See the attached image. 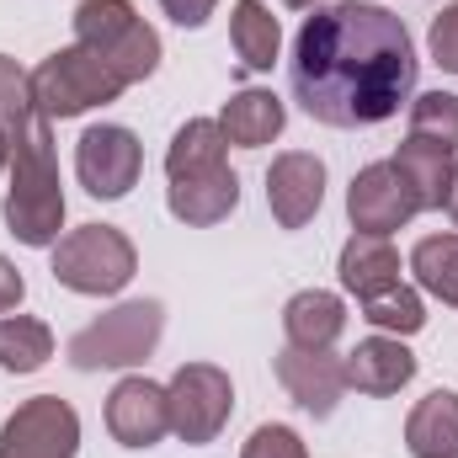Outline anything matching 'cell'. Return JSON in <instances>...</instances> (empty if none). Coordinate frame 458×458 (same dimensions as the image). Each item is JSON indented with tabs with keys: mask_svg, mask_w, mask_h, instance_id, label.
Here are the masks:
<instances>
[{
	"mask_svg": "<svg viewBox=\"0 0 458 458\" xmlns=\"http://www.w3.org/2000/svg\"><path fill=\"white\" fill-rule=\"evenodd\" d=\"M288 86L293 102L326 128L389 123L416 97V43L384 5H326L293 38Z\"/></svg>",
	"mask_w": 458,
	"mask_h": 458,
	"instance_id": "obj_1",
	"label": "cell"
},
{
	"mask_svg": "<svg viewBox=\"0 0 458 458\" xmlns=\"http://www.w3.org/2000/svg\"><path fill=\"white\" fill-rule=\"evenodd\" d=\"M229 139L219 128V117H192L171 133V149H165V176H171V214L192 229H208L234 214L240 203V176L229 171L225 160Z\"/></svg>",
	"mask_w": 458,
	"mask_h": 458,
	"instance_id": "obj_2",
	"label": "cell"
},
{
	"mask_svg": "<svg viewBox=\"0 0 458 458\" xmlns=\"http://www.w3.org/2000/svg\"><path fill=\"white\" fill-rule=\"evenodd\" d=\"M11 155V187H5V229L21 245H59L64 229V187H59V160H54V128L48 117L32 123L27 133L5 139Z\"/></svg>",
	"mask_w": 458,
	"mask_h": 458,
	"instance_id": "obj_3",
	"label": "cell"
},
{
	"mask_svg": "<svg viewBox=\"0 0 458 458\" xmlns=\"http://www.w3.org/2000/svg\"><path fill=\"white\" fill-rule=\"evenodd\" d=\"M165 336V310H160V299H128V304H117L107 315H97L86 331H75L70 346H64V357H70V368H81V373H102V368H133V362H144L155 346Z\"/></svg>",
	"mask_w": 458,
	"mask_h": 458,
	"instance_id": "obj_4",
	"label": "cell"
},
{
	"mask_svg": "<svg viewBox=\"0 0 458 458\" xmlns=\"http://www.w3.org/2000/svg\"><path fill=\"white\" fill-rule=\"evenodd\" d=\"M133 272H139V250L113 225H81L59 234V245H54V283H64L70 293L107 299L133 283Z\"/></svg>",
	"mask_w": 458,
	"mask_h": 458,
	"instance_id": "obj_5",
	"label": "cell"
},
{
	"mask_svg": "<svg viewBox=\"0 0 458 458\" xmlns=\"http://www.w3.org/2000/svg\"><path fill=\"white\" fill-rule=\"evenodd\" d=\"M75 43L91 48V54H102L128 86L149 81L155 64H160V32L128 0H81V11H75Z\"/></svg>",
	"mask_w": 458,
	"mask_h": 458,
	"instance_id": "obj_6",
	"label": "cell"
},
{
	"mask_svg": "<svg viewBox=\"0 0 458 458\" xmlns=\"http://www.w3.org/2000/svg\"><path fill=\"white\" fill-rule=\"evenodd\" d=\"M123 86H128V81L117 75L113 64H107L102 54L81 48V43L48 54V59L32 70V97H38V107H43L48 123H54V117H81V113H91V107H107V102L123 97Z\"/></svg>",
	"mask_w": 458,
	"mask_h": 458,
	"instance_id": "obj_7",
	"label": "cell"
},
{
	"mask_svg": "<svg viewBox=\"0 0 458 458\" xmlns=\"http://www.w3.org/2000/svg\"><path fill=\"white\" fill-rule=\"evenodd\" d=\"M165 405H171V432L182 443L203 448L225 432L229 411H234V384L214 362H182L165 384Z\"/></svg>",
	"mask_w": 458,
	"mask_h": 458,
	"instance_id": "obj_8",
	"label": "cell"
},
{
	"mask_svg": "<svg viewBox=\"0 0 458 458\" xmlns=\"http://www.w3.org/2000/svg\"><path fill=\"white\" fill-rule=\"evenodd\" d=\"M81 454V416L59 394L21 400L0 427V458H75Z\"/></svg>",
	"mask_w": 458,
	"mask_h": 458,
	"instance_id": "obj_9",
	"label": "cell"
},
{
	"mask_svg": "<svg viewBox=\"0 0 458 458\" xmlns=\"http://www.w3.org/2000/svg\"><path fill=\"white\" fill-rule=\"evenodd\" d=\"M139 171H144V144L133 139V128L97 123V128L81 133V144H75V176H81V187L91 198H102V203L128 198L133 182H139Z\"/></svg>",
	"mask_w": 458,
	"mask_h": 458,
	"instance_id": "obj_10",
	"label": "cell"
},
{
	"mask_svg": "<svg viewBox=\"0 0 458 458\" xmlns=\"http://www.w3.org/2000/svg\"><path fill=\"white\" fill-rule=\"evenodd\" d=\"M346 214L357 234H394L421 214V198L416 187L405 182V171L394 160H378V165H362L346 187Z\"/></svg>",
	"mask_w": 458,
	"mask_h": 458,
	"instance_id": "obj_11",
	"label": "cell"
},
{
	"mask_svg": "<svg viewBox=\"0 0 458 458\" xmlns=\"http://www.w3.org/2000/svg\"><path fill=\"white\" fill-rule=\"evenodd\" d=\"M277 384L288 389V400L299 411L326 421V416H336L346 394V357H336L331 346H283L277 352Z\"/></svg>",
	"mask_w": 458,
	"mask_h": 458,
	"instance_id": "obj_12",
	"label": "cell"
},
{
	"mask_svg": "<svg viewBox=\"0 0 458 458\" xmlns=\"http://www.w3.org/2000/svg\"><path fill=\"white\" fill-rule=\"evenodd\" d=\"M326 203V160L310 149H288L267 171V208L283 229H304Z\"/></svg>",
	"mask_w": 458,
	"mask_h": 458,
	"instance_id": "obj_13",
	"label": "cell"
},
{
	"mask_svg": "<svg viewBox=\"0 0 458 458\" xmlns=\"http://www.w3.org/2000/svg\"><path fill=\"white\" fill-rule=\"evenodd\" d=\"M107 432H113L123 448H155L165 432H171V405H165V389L149 384V378H123L113 394H107Z\"/></svg>",
	"mask_w": 458,
	"mask_h": 458,
	"instance_id": "obj_14",
	"label": "cell"
},
{
	"mask_svg": "<svg viewBox=\"0 0 458 458\" xmlns=\"http://www.w3.org/2000/svg\"><path fill=\"white\" fill-rule=\"evenodd\" d=\"M416 378V352L400 342V336H368L346 352V389H362V394H400L405 384Z\"/></svg>",
	"mask_w": 458,
	"mask_h": 458,
	"instance_id": "obj_15",
	"label": "cell"
},
{
	"mask_svg": "<svg viewBox=\"0 0 458 458\" xmlns=\"http://www.w3.org/2000/svg\"><path fill=\"white\" fill-rule=\"evenodd\" d=\"M336 272H342V288L357 293V304H362V299H373V293L400 283V250L389 245V234H352L342 245V267Z\"/></svg>",
	"mask_w": 458,
	"mask_h": 458,
	"instance_id": "obj_16",
	"label": "cell"
},
{
	"mask_svg": "<svg viewBox=\"0 0 458 458\" xmlns=\"http://www.w3.org/2000/svg\"><path fill=\"white\" fill-rule=\"evenodd\" d=\"M283 123H288V107H283L272 91H261V86L234 91V97L225 102V113H219L225 139L229 144H240V149H261V144H272V139L283 133Z\"/></svg>",
	"mask_w": 458,
	"mask_h": 458,
	"instance_id": "obj_17",
	"label": "cell"
},
{
	"mask_svg": "<svg viewBox=\"0 0 458 458\" xmlns=\"http://www.w3.org/2000/svg\"><path fill=\"white\" fill-rule=\"evenodd\" d=\"M346 331V304L326 288H304L283 304V336L288 346H336Z\"/></svg>",
	"mask_w": 458,
	"mask_h": 458,
	"instance_id": "obj_18",
	"label": "cell"
},
{
	"mask_svg": "<svg viewBox=\"0 0 458 458\" xmlns=\"http://www.w3.org/2000/svg\"><path fill=\"white\" fill-rule=\"evenodd\" d=\"M405 448H411V458H458V394L454 389H432L411 411Z\"/></svg>",
	"mask_w": 458,
	"mask_h": 458,
	"instance_id": "obj_19",
	"label": "cell"
},
{
	"mask_svg": "<svg viewBox=\"0 0 458 458\" xmlns=\"http://www.w3.org/2000/svg\"><path fill=\"white\" fill-rule=\"evenodd\" d=\"M229 43H234V59L245 75H261L277 64V48H283V27L277 16L261 5V0H234V16H229Z\"/></svg>",
	"mask_w": 458,
	"mask_h": 458,
	"instance_id": "obj_20",
	"label": "cell"
},
{
	"mask_svg": "<svg viewBox=\"0 0 458 458\" xmlns=\"http://www.w3.org/2000/svg\"><path fill=\"white\" fill-rule=\"evenodd\" d=\"M394 165H400V171H405V182L416 187L421 214H427V208H443L448 182H454V165H458L454 149H443V144H427V139H411V133H405V144H400Z\"/></svg>",
	"mask_w": 458,
	"mask_h": 458,
	"instance_id": "obj_21",
	"label": "cell"
},
{
	"mask_svg": "<svg viewBox=\"0 0 458 458\" xmlns=\"http://www.w3.org/2000/svg\"><path fill=\"white\" fill-rule=\"evenodd\" d=\"M54 357V331L32 315H0V368L5 373H38Z\"/></svg>",
	"mask_w": 458,
	"mask_h": 458,
	"instance_id": "obj_22",
	"label": "cell"
},
{
	"mask_svg": "<svg viewBox=\"0 0 458 458\" xmlns=\"http://www.w3.org/2000/svg\"><path fill=\"white\" fill-rule=\"evenodd\" d=\"M411 272H416V283L432 299H443V304L458 310V234H427V240H416Z\"/></svg>",
	"mask_w": 458,
	"mask_h": 458,
	"instance_id": "obj_23",
	"label": "cell"
},
{
	"mask_svg": "<svg viewBox=\"0 0 458 458\" xmlns=\"http://www.w3.org/2000/svg\"><path fill=\"white\" fill-rule=\"evenodd\" d=\"M362 320H368L373 331H384V336H416V331L427 326V310H421V293H416V288L394 283V288L362 299Z\"/></svg>",
	"mask_w": 458,
	"mask_h": 458,
	"instance_id": "obj_24",
	"label": "cell"
},
{
	"mask_svg": "<svg viewBox=\"0 0 458 458\" xmlns=\"http://www.w3.org/2000/svg\"><path fill=\"white\" fill-rule=\"evenodd\" d=\"M411 139L443 144L458 155V97L454 91H427L411 102Z\"/></svg>",
	"mask_w": 458,
	"mask_h": 458,
	"instance_id": "obj_25",
	"label": "cell"
},
{
	"mask_svg": "<svg viewBox=\"0 0 458 458\" xmlns=\"http://www.w3.org/2000/svg\"><path fill=\"white\" fill-rule=\"evenodd\" d=\"M240 458H310V448H304V437H299L293 427L267 421V427L250 432V443L240 448Z\"/></svg>",
	"mask_w": 458,
	"mask_h": 458,
	"instance_id": "obj_26",
	"label": "cell"
},
{
	"mask_svg": "<svg viewBox=\"0 0 458 458\" xmlns=\"http://www.w3.org/2000/svg\"><path fill=\"white\" fill-rule=\"evenodd\" d=\"M427 54H432V64H437V70L458 75V0H454V5H443V11L432 16V32H427Z\"/></svg>",
	"mask_w": 458,
	"mask_h": 458,
	"instance_id": "obj_27",
	"label": "cell"
},
{
	"mask_svg": "<svg viewBox=\"0 0 458 458\" xmlns=\"http://www.w3.org/2000/svg\"><path fill=\"white\" fill-rule=\"evenodd\" d=\"M214 5H219V0H160V11H165L176 27H203V21L214 16Z\"/></svg>",
	"mask_w": 458,
	"mask_h": 458,
	"instance_id": "obj_28",
	"label": "cell"
},
{
	"mask_svg": "<svg viewBox=\"0 0 458 458\" xmlns=\"http://www.w3.org/2000/svg\"><path fill=\"white\" fill-rule=\"evenodd\" d=\"M21 299H27V283H21V272L0 256V315H11Z\"/></svg>",
	"mask_w": 458,
	"mask_h": 458,
	"instance_id": "obj_29",
	"label": "cell"
},
{
	"mask_svg": "<svg viewBox=\"0 0 458 458\" xmlns=\"http://www.w3.org/2000/svg\"><path fill=\"white\" fill-rule=\"evenodd\" d=\"M443 208H448V219L458 225V165H454V182H448V198H443Z\"/></svg>",
	"mask_w": 458,
	"mask_h": 458,
	"instance_id": "obj_30",
	"label": "cell"
},
{
	"mask_svg": "<svg viewBox=\"0 0 458 458\" xmlns=\"http://www.w3.org/2000/svg\"><path fill=\"white\" fill-rule=\"evenodd\" d=\"M283 5H293V11H315L320 0H283Z\"/></svg>",
	"mask_w": 458,
	"mask_h": 458,
	"instance_id": "obj_31",
	"label": "cell"
},
{
	"mask_svg": "<svg viewBox=\"0 0 458 458\" xmlns=\"http://www.w3.org/2000/svg\"><path fill=\"white\" fill-rule=\"evenodd\" d=\"M5 165H11V155H5V139H0V171H5Z\"/></svg>",
	"mask_w": 458,
	"mask_h": 458,
	"instance_id": "obj_32",
	"label": "cell"
}]
</instances>
